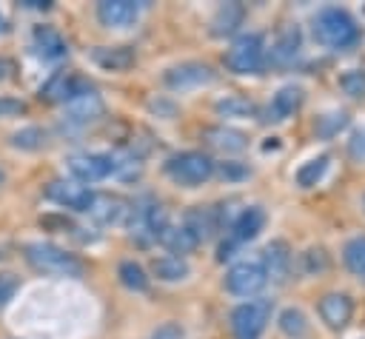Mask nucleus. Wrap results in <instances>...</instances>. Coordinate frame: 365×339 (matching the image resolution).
Instances as JSON below:
<instances>
[{"mask_svg": "<svg viewBox=\"0 0 365 339\" xmlns=\"http://www.w3.org/2000/svg\"><path fill=\"white\" fill-rule=\"evenodd\" d=\"M299 46H302L299 28L291 26V28H285V31L277 37V43H274L271 48H265V63H274V66H291V63L297 60V54H299Z\"/></svg>", "mask_w": 365, "mask_h": 339, "instance_id": "nucleus-15", "label": "nucleus"}, {"mask_svg": "<svg viewBox=\"0 0 365 339\" xmlns=\"http://www.w3.org/2000/svg\"><path fill=\"white\" fill-rule=\"evenodd\" d=\"M351 316H354V302H351L348 293L334 291V293H325L319 299V319L325 322V328L342 330L351 322Z\"/></svg>", "mask_w": 365, "mask_h": 339, "instance_id": "nucleus-9", "label": "nucleus"}, {"mask_svg": "<svg viewBox=\"0 0 365 339\" xmlns=\"http://www.w3.org/2000/svg\"><path fill=\"white\" fill-rule=\"evenodd\" d=\"M26 259L43 271V273H57V276H83V262L66 254L63 248L51 242H31L26 245Z\"/></svg>", "mask_w": 365, "mask_h": 339, "instance_id": "nucleus-3", "label": "nucleus"}, {"mask_svg": "<svg viewBox=\"0 0 365 339\" xmlns=\"http://www.w3.org/2000/svg\"><path fill=\"white\" fill-rule=\"evenodd\" d=\"M242 17H245V9L240 3H222V6H217L214 17H211V34L214 37L234 34L242 26Z\"/></svg>", "mask_w": 365, "mask_h": 339, "instance_id": "nucleus-19", "label": "nucleus"}, {"mask_svg": "<svg viewBox=\"0 0 365 339\" xmlns=\"http://www.w3.org/2000/svg\"><path fill=\"white\" fill-rule=\"evenodd\" d=\"M68 171L80 182H97L114 174V157L111 154H77L68 160Z\"/></svg>", "mask_w": 365, "mask_h": 339, "instance_id": "nucleus-8", "label": "nucleus"}, {"mask_svg": "<svg viewBox=\"0 0 365 339\" xmlns=\"http://www.w3.org/2000/svg\"><path fill=\"white\" fill-rule=\"evenodd\" d=\"M165 174L180 185H200L214 174V160L202 151H182L165 162Z\"/></svg>", "mask_w": 365, "mask_h": 339, "instance_id": "nucleus-4", "label": "nucleus"}, {"mask_svg": "<svg viewBox=\"0 0 365 339\" xmlns=\"http://www.w3.org/2000/svg\"><path fill=\"white\" fill-rule=\"evenodd\" d=\"M234 248H237V242H234V239L222 242V245H220V254H217V259H220V262H225L228 256H234Z\"/></svg>", "mask_w": 365, "mask_h": 339, "instance_id": "nucleus-39", "label": "nucleus"}, {"mask_svg": "<svg viewBox=\"0 0 365 339\" xmlns=\"http://www.w3.org/2000/svg\"><path fill=\"white\" fill-rule=\"evenodd\" d=\"M97 17L108 28H125L140 17V3H134V0H103L97 6Z\"/></svg>", "mask_w": 365, "mask_h": 339, "instance_id": "nucleus-13", "label": "nucleus"}, {"mask_svg": "<svg viewBox=\"0 0 365 339\" xmlns=\"http://www.w3.org/2000/svg\"><path fill=\"white\" fill-rule=\"evenodd\" d=\"M259 265H262V271H265L268 279L285 282V276L291 273V265H294V254H291L288 242H285V239L268 242L265 251H262V262H259Z\"/></svg>", "mask_w": 365, "mask_h": 339, "instance_id": "nucleus-10", "label": "nucleus"}, {"mask_svg": "<svg viewBox=\"0 0 365 339\" xmlns=\"http://www.w3.org/2000/svg\"><path fill=\"white\" fill-rule=\"evenodd\" d=\"M271 299H251L234 308L231 313V330L237 339H259L268 319H271Z\"/></svg>", "mask_w": 365, "mask_h": 339, "instance_id": "nucleus-5", "label": "nucleus"}, {"mask_svg": "<svg viewBox=\"0 0 365 339\" xmlns=\"http://www.w3.org/2000/svg\"><path fill=\"white\" fill-rule=\"evenodd\" d=\"M6 28H9V26H6V17H3V14H0V34H3V31H6Z\"/></svg>", "mask_w": 365, "mask_h": 339, "instance_id": "nucleus-41", "label": "nucleus"}, {"mask_svg": "<svg viewBox=\"0 0 365 339\" xmlns=\"http://www.w3.org/2000/svg\"><path fill=\"white\" fill-rule=\"evenodd\" d=\"M328 165H331V157H328V154L311 157L308 162H302V165L297 168V174H294L297 185H299V188H314L317 182H322V177H325Z\"/></svg>", "mask_w": 365, "mask_h": 339, "instance_id": "nucleus-22", "label": "nucleus"}, {"mask_svg": "<svg viewBox=\"0 0 365 339\" xmlns=\"http://www.w3.org/2000/svg\"><path fill=\"white\" fill-rule=\"evenodd\" d=\"M91 60L106 71H125L134 66V48L131 46H97L91 51Z\"/></svg>", "mask_w": 365, "mask_h": 339, "instance_id": "nucleus-17", "label": "nucleus"}, {"mask_svg": "<svg viewBox=\"0 0 365 339\" xmlns=\"http://www.w3.org/2000/svg\"><path fill=\"white\" fill-rule=\"evenodd\" d=\"M314 37L325 48L345 51L359 40V26L351 17V11H345L339 6H328L314 17Z\"/></svg>", "mask_w": 365, "mask_h": 339, "instance_id": "nucleus-1", "label": "nucleus"}, {"mask_svg": "<svg viewBox=\"0 0 365 339\" xmlns=\"http://www.w3.org/2000/svg\"><path fill=\"white\" fill-rule=\"evenodd\" d=\"M0 182H3V171H0Z\"/></svg>", "mask_w": 365, "mask_h": 339, "instance_id": "nucleus-42", "label": "nucleus"}, {"mask_svg": "<svg viewBox=\"0 0 365 339\" xmlns=\"http://www.w3.org/2000/svg\"><path fill=\"white\" fill-rule=\"evenodd\" d=\"M165 85L174 88V91H188V88H200V85H208L214 83V68L205 66V63H180V66H171L165 71Z\"/></svg>", "mask_w": 365, "mask_h": 339, "instance_id": "nucleus-7", "label": "nucleus"}, {"mask_svg": "<svg viewBox=\"0 0 365 339\" xmlns=\"http://www.w3.org/2000/svg\"><path fill=\"white\" fill-rule=\"evenodd\" d=\"M217 114L234 117V120H248V117L257 114V105L248 97H242V94H231V97H225V100L217 103Z\"/></svg>", "mask_w": 365, "mask_h": 339, "instance_id": "nucleus-25", "label": "nucleus"}, {"mask_svg": "<svg viewBox=\"0 0 365 339\" xmlns=\"http://www.w3.org/2000/svg\"><path fill=\"white\" fill-rule=\"evenodd\" d=\"M46 197L57 205H66V208H74V211H88V202H91V191L74 179H57L46 188Z\"/></svg>", "mask_w": 365, "mask_h": 339, "instance_id": "nucleus-11", "label": "nucleus"}, {"mask_svg": "<svg viewBox=\"0 0 365 339\" xmlns=\"http://www.w3.org/2000/svg\"><path fill=\"white\" fill-rule=\"evenodd\" d=\"M279 330H282L285 336H291V339H302V336L308 333V319H305V313H302L299 308H285V311L279 313Z\"/></svg>", "mask_w": 365, "mask_h": 339, "instance_id": "nucleus-28", "label": "nucleus"}, {"mask_svg": "<svg viewBox=\"0 0 365 339\" xmlns=\"http://www.w3.org/2000/svg\"><path fill=\"white\" fill-rule=\"evenodd\" d=\"M205 140H208L211 148H217V151H222V154H237V151H242V148L248 145L245 134H240V131H234V128H225V125L205 128Z\"/></svg>", "mask_w": 365, "mask_h": 339, "instance_id": "nucleus-20", "label": "nucleus"}, {"mask_svg": "<svg viewBox=\"0 0 365 339\" xmlns=\"http://www.w3.org/2000/svg\"><path fill=\"white\" fill-rule=\"evenodd\" d=\"M348 154H351L356 162H365V128L351 134V140H348Z\"/></svg>", "mask_w": 365, "mask_h": 339, "instance_id": "nucleus-34", "label": "nucleus"}, {"mask_svg": "<svg viewBox=\"0 0 365 339\" xmlns=\"http://www.w3.org/2000/svg\"><path fill=\"white\" fill-rule=\"evenodd\" d=\"M151 271H154V276L163 279V282H180V279L188 276L191 268H188V262H185L182 256H160V259L151 262Z\"/></svg>", "mask_w": 365, "mask_h": 339, "instance_id": "nucleus-24", "label": "nucleus"}, {"mask_svg": "<svg viewBox=\"0 0 365 339\" xmlns=\"http://www.w3.org/2000/svg\"><path fill=\"white\" fill-rule=\"evenodd\" d=\"M302 262H305V268H302V271H305V273H311V276L328 268V256H325V251H322V248H317V251H314V248H311V251H305V254H302Z\"/></svg>", "mask_w": 365, "mask_h": 339, "instance_id": "nucleus-33", "label": "nucleus"}, {"mask_svg": "<svg viewBox=\"0 0 365 339\" xmlns=\"http://www.w3.org/2000/svg\"><path fill=\"white\" fill-rule=\"evenodd\" d=\"M43 140H46L43 128L29 125V128H20V131L11 137V145H14V148H23V151H37V148L43 145Z\"/></svg>", "mask_w": 365, "mask_h": 339, "instance_id": "nucleus-31", "label": "nucleus"}, {"mask_svg": "<svg viewBox=\"0 0 365 339\" xmlns=\"http://www.w3.org/2000/svg\"><path fill=\"white\" fill-rule=\"evenodd\" d=\"M262 228H265V211H262L259 205H248V208H242L240 217L234 219V225H231V239H234V242H248V239H254Z\"/></svg>", "mask_w": 365, "mask_h": 339, "instance_id": "nucleus-18", "label": "nucleus"}, {"mask_svg": "<svg viewBox=\"0 0 365 339\" xmlns=\"http://www.w3.org/2000/svg\"><path fill=\"white\" fill-rule=\"evenodd\" d=\"M26 105L20 100H9V97H0V117H11V114H23Z\"/></svg>", "mask_w": 365, "mask_h": 339, "instance_id": "nucleus-37", "label": "nucleus"}, {"mask_svg": "<svg viewBox=\"0 0 365 339\" xmlns=\"http://www.w3.org/2000/svg\"><path fill=\"white\" fill-rule=\"evenodd\" d=\"M220 177L222 179H240V177H248V168L240 165V162H220Z\"/></svg>", "mask_w": 365, "mask_h": 339, "instance_id": "nucleus-36", "label": "nucleus"}, {"mask_svg": "<svg viewBox=\"0 0 365 339\" xmlns=\"http://www.w3.org/2000/svg\"><path fill=\"white\" fill-rule=\"evenodd\" d=\"M9 74H11V63L6 57H0V80H6Z\"/></svg>", "mask_w": 365, "mask_h": 339, "instance_id": "nucleus-40", "label": "nucleus"}, {"mask_svg": "<svg viewBox=\"0 0 365 339\" xmlns=\"http://www.w3.org/2000/svg\"><path fill=\"white\" fill-rule=\"evenodd\" d=\"M339 88H342L348 97L362 100V97H365V71H362V68H348V71L339 77Z\"/></svg>", "mask_w": 365, "mask_h": 339, "instance_id": "nucleus-32", "label": "nucleus"}, {"mask_svg": "<svg viewBox=\"0 0 365 339\" xmlns=\"http://www.w3.org/2000/svg\"><path fill=\"white\" fill-rule=\"evenodd\" d=\"M154 339H182V330L168 322V325H163V328L154 333Z\"/></svg>", "mask_w": 365, "mask_h": 339, "instance_id": "nucleus-38", "label": "nucleus"}, {"mask_svg": "<svg viewBox=\"0 0 365 339\" xmlns=\"http://www.w3.org/2000/svg\"><path fill=\"white\" fill-rule=\"evenodd\" d=\"M342 259H345V265H348L351 273L365 276V236L351 239V242L345 245V251H342Z\"/></svg>", "mask_w": 365, "mask_h": 339, "instance_id": "nucleus-29", "label": "nucleus"}, {"mask_svg": "<svg viewBox=\"0 0 365 339\" xmlns=\"http://www.w3.org/2000/svg\"><path fill=\"white\" fill-rule=\"evenodd\" d=\"M86 214L100 225H117L128 214V202L117 194H91V202H88Z\"/></svg>", "mask_w": 365, "mask_h": 339, "instance_id": "nucleus-12", "label": "nucleus"}, {"mask_svg": "<svg viewBox=\"0 0 365 339\" xmlns=\"http://www.w3.org/2000/svg\"><path fill=\"white\" fill-rule=\"evenodd\" d=\"M345 125H348V114H345V111H331V114H322V117L317 120V134L325 137V140H331V137H336Z\"/></svg>", "mask_w": 365, "mask_h": 339, "instance_id": "nucleus-30", "label": "nucleus"}, {"mask_svg": "<svg viewBox=\"0 0 365 339\" xmlns=\"http://www.w3.org/2000/svg\"><path fill=\"white\" fill-rule=\"evenodd\" d=\"M34 48H37V54H43V57H48V60H57V57H63V54L68 51L66 40H63L60 31L51 28V26H37V28H34Z\"/></svg>", "mask_w": 365, "mask_h": 339, "instance_id": "nucleus-21", "label": "nucleus"}, {"mask_svg": "<svg viewBox=\"0 0 365 339\" xmlns=\"http://www.w3.org/2000/svg\"><path fill=\"white\" fill-rule=\"evenodd\" d=\"M182 225H185V228L197 236V242H200V239H208V236H211L217 219H214L211 208H194V211L185 214V222H182Z\"/></svg>", "mask_w": 365, "mask_h": 339, "instance_id": "nucleus-26", "label": "nucleus"}, {"mask_svg": "<svg viewBox=\"0 0 365 339\" xmlns=\"http://www.w3.org/2000/svg\"><path fill=\"white\" fill-rule=\"evenodd\" d=\"M103 114V100L94 88L88 91H80L74 94L71 100H66V120L68 122H77V125H86L91 120H97Z\"/></svg>", "mask_w": 365, "mask_h": 339, "instance_id": "nucleus-14", "label": "nucleus"}, {"mask_svg": "<svg viewBox=\"0 0 365 339\" xmlns=\"http://www.w3.org/2000/svg\"><path fill=\"white\" fill-rule=\"evenodd\" d=\"M14 291H17V279L11 273H3L0 276V308L9 305V299L14 296Z\"/></svg>", "mask_w": 365, "mask_h": 339, "instance_id": "nucleus-35", "label": "nucleus"}, {"mask_svg": "<svg viewBox=\"0 0 365 339\" xmlns=\"http://www.w3.org/2000/svg\"><path fill=\"white\" fill-rule=\"evenodd\" d=\"M171 254H188L191 248H197V236L185 228V225H165V231L157 236Z\"/></svg>", "mask_w": 365, "mask_h": 339, "instance_id": "nucleus-23", "label": "nucleus"}, {"mask_svg": "<svg viewBox=\"0 0 365 339\" xmlns=\"http://www.w3.org/2000/svg\"><path fill=\"white\" fill-rule=\"evenodd\" d=\"M117 276H120V282H123L128 291H137V293H143V291L148 288V276H145L143 265H140V262H134V259H125V262H120V268H117Z\"/></svg>", "mask_w": 365, "mask_h": 339, "instance_id": "nucleus-27", "label": "nucleus"}, {"mask_svg": "<svg viewBox=\"0 0 365 339\" xmlns=\"http://www.w3.org/2000/svg\"><path fill=\"white\" fill-rule=\"evenodd\" d=\"M265 66V40L257 31L240 34L225 51V68L234 74H259Z\"/></svg>", "mask_w": 365, "mask_h": 339, "instance_id": "nucleus-2", "label": "nucleus"}, {"mask_svg": "<svg viewBox=\"0 0 365 339\" xmlns=\"http://www.w3.org/2000/svg\"><path fill=\"white\" fill-rule=\"evenodd\" d=\"M265 282H268V276L257 259H242V262L231 265L225 273V291L234 296H254L265 288Z\"/></svg>", "mask_w": 365, "mask_h": 339, "instance_id": "nucleus-6", "label": "nucleus"}, {"mask_svg": "<svg viewBox=\"0 0 365 339\" xmlns=\"http://www.w3.org/2000/svg\"><path fill=\"white\" fill-rule=\"evenodd\" d=\"M302 88L299 85H282L274 97H271V103H268V120L271 122H282V120H288L299 105H302Z\"/></svg>", "mask_w": 365, "mask_h": 339, "instance_id": "nucleus-16", "label": "nucleus"}]
</instances>
